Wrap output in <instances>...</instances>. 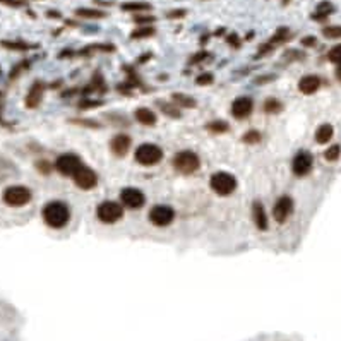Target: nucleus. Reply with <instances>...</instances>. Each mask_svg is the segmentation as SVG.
I'll return each instance as SVG.
<instances>
[{
  "label": "nucleus",
  "instance_id": "e433bc0d",
  "mask_svg": "<svg viewBox=\"0 0 341 341\" xmlns=\"http://www.w3.org/2000/svg\"><path fill=\"white\" fill-rule=\"evenodd\" d=\"M98 105H102V103H100V102H81V103H79V108H81V110L95 108V106H98Z\"/></svg>",
  "mask_w": 341,
  "mask_h": 341
},
{
  "label": "nucleus",
  "instance_id": "4468645a",
  "mask_svg": "<svg viewBox=\"0 0 341 341\" xmlns=\"http://www.w3.org/2000/svg\"><path fill=\"white\" fill-rule=\"evenodd\" d=\"M131 137L127 134H117L115 137L110 141V148H112V153L118 158L125 156L131 149Z\"/></svg>",
  "mask_w": 341,
  "mask_h": 341
},
{
  "label": "nucleus",
  "instance_id": "c756f323",
  "mask_svg": "<svg viewBox=\"0 0 341 341\" xmlns=\"http://www.w3.org/2000/svg\"><path fill=\"white\" fill-rule=\"evenodd\" d=\"M340 155H341V146L340 144H333V146H329V148L326 149L324 158L328 159V161H336V159L340 158Z\"/></svg>",
  "mask_w": 341,
  "mask_h": 341
},
{
  "label": "nucleus",
  "instance_id": "ea45409f",
  "mask_svg": "<svg viewBox=\"0 0 341 341\" xmlns=\"http://www.w3.org/2000/svg\"><path fill=\"white\" fill-rule=\"evenodd\" d=\"M185 16V10H173V12H168V17H184Z\"/></svg>",
  "mask_w": 341,
  "mask_h": 341
},
{
  "label": "nucleus",
  "instance_id": "423d86ee",
  "mask_svg": "<svg viewBox=\"0 0 341 341\" xmlns=\"http://www.w3.org/2000/svg\"><path fill=\"white\" fill-rule=\"evenodd\" d=\"M96 216H98L100 221L106 225L117 223L122 216H124V210L118 203H113V201H105L102 203L98 208H96Z\"/></svg>",
  "mask_w": 341,
  "mask_h": 341
},
{
  "label": "nucleus",
  "instance_id": "2f4dec72",
  "mask_svg": "<svg viewBox=\"0 0 341 341\" xmlns=\"http://www.w3.org/2000/svg\"><path fill=\"white\" fill-rule=\"evenodd\" d=\"M288 38H290V31L287 29V27H281V29H278L276 31V34L273 36V40L269 41L271 45H276V43H283V41H287Z\"/></svg>",
  "mask_w": 341,
  "mask_h": 341
},
{
  "label": "nucleus",
  "instance_id": "f704fd0d",
  "mask_svg": "<svg viewBox=\"0 0 341 341\" xmlns=\"http://www.w3.org/2000/svg\"><path fill=\"white\" fill-rule=\"evenodd\" d=\"M134 21H135V23H137V24H141V26H142V24H151V23H155V17H153V16H137V17H134Z\"/></svg>",
  "mask_w": 341,
  "mask_h": 341
},
{
  "label": "nucleus",
  "instance_id": "9d476101",
  "mask_svg": "<svg viewBox=\"0 0 341 341\" xmlns=\"http://www.w3.org/2000/svg\"><path fill=\"white\" fill-rule=\"evenodd\" d=\"M120 201L124 206H127L129 210H137L146 203V196L135 187H127L120 192Z\"/></svg>",
  "mask_w": 341,
  "mask_h": 341
},
{
  "label": "nucleus",
  "instance_id": "7ed1b4c3",
  "mask_svg": "<svg viewBox=\"0 0 341 341\" xmlns=\"http://www.w3.org/2000/svg\"><path fill=\"white\" fill-rule=\"evenodd\" d=\"M199 166V156L192 151H180L173 156V168L179 173H184V175H190V173L197 172Z\"/></svg>",
  "mask_w": 341,
  "mask_h": 341
},
{
  "label": "nucleus",
  "instance_id": "7c9ffc66",
  "mask_svg": "<svg viewBox=\"0 0 341 341\" xmlns=\"http://www.w3.org/2000/svg\"><path fill=\"white\" fill-rule=\"evenodd\" d=\"M261 137H262V135H261L259 131H249L242 135V141L245 142V144H257V142L261 141Z\"/></svg>",
  "mask_w": 341,
  "mask_h": 341
},
{
  "label": "nucleus",
  "instance_id": "a211bd4d",
  "mask_svg": "<svg viewBox=\"0 0 341 341\" xmlns=\"http://www.w3.org/2000/svg\"><path fill=\"white\" fill-rule=\"evenodd\" d=\"M333 134H335L333 125L322 124V125H319L317 131H315V141H317L319 144H326V142H329L333 139Z\"/></svg>",
  "mask_w": 341,
  "mask_h": 341
},
{
  "label": "nucleus",
  "instance_id": "412c9836",
  "mask_svg": "<svg viewBox=\"0 0 341 341\" xmlns=\"http://www.w3.org/2000/svg\"><path fill=\"white\" fill-rule=\"evenodd\" d=\"M79 17H84V19H102V17L106 16L105 10L100 9H86V7H81V9L76 10Z\"/></svg>",
  "mask_w": 341,
  "mask_h": 341
},
{
  "label": "nucleus",
  "instance_id": "4be33fe9",
  "mask_svg": "<svg viewBox=\"0 0 341 341\" xmlns=\"http://www.w3.org/2000/svg\"><path fill=\"white\" fill-rule=\"evenodd\" d=\"M173 102H175L177 106H184V108H194V106L197 105L194 98H190V96H187V95H180V93H175V95H173Z\"/></svg>",
  "mask_w": 341,
  "mask_h": 341
},
{
  "label": "nucleus",
  "instance_id": "4c0bfd02",
  "mask_svg": "<svg viewBox=\"0 0 341 341\" xmlns=\"http://www.w3.org/2000/svg\"><path fill=\"white\" fill-rule=\"evenodd\" d=\"M227 41L230 45H232L233 48H238L240 47V41H238V38L235 36V34H230V36L227 38Z\"/></svg>",
  "mask_w": 341,
  "mask_h": 341
},
{
  "label": "nucleus",
  "instance_id": "39448f33",
  "mask_svg": "<svg viewBox=\"0 0 341 341\" xmlns=\"http://www.w3.org/2000/svg\"><path fill=\"white\" fill-rule=\"evenodd\" d=\"M3 203L10 208H21V206H26L27 203L31 201V190L24 185H12V187H7L3 190V196H2Z\"/></svg>",
  "mask_w": 341,
  "mask_h": 341
},
{
  "label": "nucleus",
  "instance_id": "72a5a7b5",
  "mask_svg": "<svg viewBox=\"0 0 341 341\" xmlns=\"http://www.w3.org/2000/svg\"><path fill=\"white\" fill-rule=\"evenodd\" d=\"M214 81V76L211 74V72H204V74H201L199 78L196 79V84L197 86H210L213 84Z\"/></svg>",
  "mask_w": 341,
  "mask_h": 341
},
{
  "label": "nucleus",
  "instance_id": "f03ea898",
  "mask_svg": "<svg viewBox=\"0 0 341 341\" xmlns=\"http://www.w3.org/2000/svg\"><path fill=\"white\" fill-rule=\"evenodd\" d=\"M134 158L139 165L142 166H153L163 159V151L159 146L151 144V142H144L141 144L134 153Z\"/></svg>",
  "mask_w": 341,
  "mask_h": 341
},
{
  "label": "nucleus",
  "instance_id": "393cba45",
  "mask_svg": "<svg viewBox=\"0 0 341 341\" xmlns=\"http://www.w3.org/2000/svg\"><path fill=\"white\" fill-rule=\"evenodd\" d=\"M0 45H2L3 48H9V50H16V52H26L34 47V45L24 43V41H2Z\"/></svg>",
  "mask_w": 341,
  "mask_h": 341
},
{
  "label": "nucleus",
  "instance_id": "c9c22d12",
  "mask_svg": "<svg viewBox=\"0 0 341 341\" xmlns=\"http://www.w3.org/2000/svg\"><path fill=\"white\" fill-rule=\"evenodd\" d=\"M0 3H5V5H10V7H21L24 5V0H0Z\"/></svg>",
  "mask_w": 341,
  "mask_h": 341
},
{
  "label": "nucleus",
  "instance_id": "5701e85b",
  "mask_svg": "<svg viewBox=\"0 0 341 341\" xmlns=\"http://www.w3.org/2000/svg\"><path fill=\"white\" fill-rule=\"evenodd\" d=\"M151 5L146 2H125L122 3V10H127V12H144V10H149Z\"/></svg>",
  "mask_w": 341,
  "mask_h": 341
},
{
  "label": "nucleus",
  "instance_id": "37998d69",
  "mask_svg": "<svg viewBox=\"0 0 341 341\" xmlns=\"http://www.w3.org/2000/svg\"><path fill=\"white\" fill-rule=\"evenodd\" d=\"M0 108H2V96H0Z\"/></svg>",
  "mask_w": 341,
  "mask_h": 341
},
{
  "label": "nucleus",
  "instance_id": "20e7f679",
  "mask_svg": "<svg viewBox=\"0 0 341 341\" xmlns=\"http://www.w3.org/2000/svg\"><path fill=\"white\" fill-rule=\"evenodd\" d=\"M210 185L218 196H230L236 189V179L228 172H216L211 177Z\"/></svg>",
  "mask_w": 341,
  "mask_h": 341
},
{
  "label": "nucleus",
  "instance_id": "a19ab883",
  "mask_svg": "<svg viewBox=\"0 0 341 341\" xmlns=\"http://www.w3.org/2000/svg\"><path fill=\"white\" fill-rule=\"evenodd\" d=\"M336 79L341 82V65H338V69H336Z\"/></svg>",
  "mask_w": 341,
  "mask_h": 341
},
{
  "label": "nucleus",
  "instance_id": "6e6552de",
  "mask_svg": "<svg viewBox=\"0 0 341 341\" xmlns=\"http://www.w3.org/2000/svg\"><path fill=\"white\" fill-rule=\"evenodd\" d=\"M173 220H175V211H173V208L165 206V204L151 208V211H149V221L156 227H168Z\"/></svg>",
  "mask_w": 341,
  "mask_h": 341
},
{
  "label": "nucleus",
  "instance_id": "1a4fd4ad",
  "mask_svg": "<svg viewBox=\"0 0 341 341\" xmlns=\"http://www.w3.org/2000/svg\"><path fill=\"white\" fill-rule=\"evenodd\" d=\"M72 179H74L76 185H78L79 189H82V190L95 189L96 184H98V175H96L95 170H91L89 166H81V168L74 173V177H72Z\"/></svg>",
  "mask_w": 341,
  "mask_h": 341
},
{
  "label": "nucleus",
  "instance_id": "c85d7f7f",
  "mask_svg": "<svg viewBox=\"0 0 341 341\" xmlns=\"http://www.w3.org/2000/svg\"><path fill=\"white\" fill-rule=\"evenodd\" d=\"M322 36L328 40H338L341 38V26H326L322 29Z\"/></svg>",
  "mask_w": 341,
  "mask_h": 341
},
{
  "label": "nucleus",
  "instance_id": "f8f14e48",
  "mask_svg": "<svg viewBox=\"0 0 341 341\" xmlns=\"http://www.w3.org/2000/svg\"><path fill=\"white\" fill-rule=\"evenodd\" d=\"M293 213V201L288 196H281L280 199L276 201L273 208V216L278 223H285V221L290 218V214Z\"/></svg>",
  "mask_w": 341,
  "mask_h": 341
},
{
  "label": "nucleus",
  "instance_id": "0eeeda50",
  "mask_svg": "<svg viewBox=\"0 0 341 341\" xmlns=\"http://www.w3.org/2000/svg\"><path fill=\"white\" fill-rule=\"evenodd\" d=\"M81 159L78 155H72V153H65L60 155L55 161V168L58 170V173H62L64 177H74V173L81 168Z\"/></svg>",
  "mask_w": 341,
  "mask_h": 341
},
{
  "label": "nucleus",
  "instance_id": "6ab92c4d",
  "mask_svg": "<svg viewBox=\"0 0 341 341\" xmlns=\"http://www.w3.org/2000/svg\"><path fill=\"white\" fill-rule=\"evenodd\" d=\"M135 120L142 125H155L156 124V115L149 108H137L135 110Z\"/></svg>",
  "mask_w": 341,
  "mask_h": 341
},
{
  "label": "nucleus",
  "instance_id": "58836bf2",
  "mask_svg": "<svg viewBox=\"0 0 341 341\" xmlns=\"http://www.w3.org/2000/svg\"><path fill=\"white\" fill-rule=\"evenodd\" d=\"M302 43H304L305 47H312V45H315V38L314 36L304 38V40H302Z\"/></svg>",
  "mask_w": 341,
  "mask_h": 341
},
{
  "label": "nucleus",
  "instance_id": "473e14b6",
  "mask_svg": "<svg viewBox=\"0 0 341 341\" xmlns=\"http://www.w3.org/2000/svg\"><path fill=\"white\" fill-rule=\"evenodd\" d=\"M328 58L333 62V64L341 65V45H336V47H333L331 50H329Z\"/></svg>",
  "mask_w": 341,
  "mask_h": 341
},
{
  "label": "nucleus",
  "instance_id": "bb28decb",
  "mask_svg": "<svg viewBox=\"0 0 341 341\" xmlns=\"http://www.w3.org/2000/svg\"><path fill=\"white\" fill-rule=\"evenodd\" d=\"M206 129L210 132H213V134H225V132H228L230 125L223 120H214V122H211V124H208Z\"/></svg>",
  "mask_w": 341,
  "mask_h": 341
},
{
  "label": "nucleus",
  "instance_id": "a878e982",
  "mask_svg": "<svg viewBox=\"0 0 341 341\" xmlns=\"http://www.w3.org/2000/svg\"><path fill=\"white\" fill-rule=\"evenodd\" d=\"M158 105H159V108H161V112L165 115H168V117H173V118L180 117V106H177L175 103H170V105H168V103L159 102Z\"/></svg>",
  "mask_w": 341,
  "mask_h": 341
},
{
  "label": "nucleus",
  "instance_id": "f3484780",
  "mask_svg": "<svg viewBox=\"0 0 341 341\" xmlns=\"http://www.w3.org/2000/svg\"><path fill=\"white\" fill-rule=\"evenodd\" d=\"M252 218H254V223L259 230H267V216H266V210H264L262 203L256 201L252 204Z\"/></svg>",
  "mask_w": 341,
  "mask_h": 341
},
{
  "label": "nucleus",
  "instance_id": "b1692460",
  "mask_svg": "<svg viewBox=\"0 0 341 341\" xmlns=\"http://www.w3.org/2000/svg\"><path fill=\"white\" fill-rule=\"evenodd\" d=\"M155 33H156V29L153 26H141V27H137L135 31H132L131 36L134 38V40H141V38L155 36Z\"/></svg>",
  "mask_w": 341,
  "mask_h": 341
},
{
  "label": "nucleus",
  "instance_id": "79ce46f5",
  "mask_svg": "<svg viewBox=\"0 0 341 341\" xmlns=\"http://www.w3.org/2000/svg\"><path fill=\"white\" fill-rule=\"evenodd\" d=\"M132 84H127V89H131ZM118 89H125V86H118Z\"/></svg>",
  "mask_w": 341,
  "mask_h": 341
},
{
  "label": "nucleus",
  "instance_id": "2eb2a0df",
  "mask_svg": "<svg viewBox=\"0 0 341 341\" xmlns=\"http://www.w3.org/2000/svg\"><path fill=\"white\" fill-rule=\"evenodd\" d=\"M43 93H45V84L40 81H36L33 86H31L29 93H27V96H26V102H24L27 108H36V106L41 103Z\"/></svg>",
  "mask_w": 341,
  "mask_h": 341
},
{
  "label": "nucleus",
  "instance_id": "aec40b11",
  "mask_svg": "<svg viewBox=\"0 0 341 341\" xmlns=\"http://www.w3.org/2000/svg\"><path fill=\"white\" fill-rule=\"evenodd\" d=\"M335 12V5L333 3H329V2H321L317 5V12L314 14V19L315 21H324V19H328V16L329 14H333Z\"/></svg>",
  "mask_w": 341,
  "mask_h": 341
},
{
  "label": "nucleus",
  "instance_id": "9b49d317",
  "mask_svg": "<svg viewBox=\"0 0 341 341\" xmlns=\"http://www.w3.org/2000/svg\"><path fill=\"white\" fill-rule=\"evenodd\" d=\"M312 163H314V158H312L311 153L300 151L295 155L293 161H291V170L297 177H304L312 170Z\"/></svg>",
  "mask_w": 341,
  "mask_h": 341
},
{
  "label": "nucleus",
  "instance_id": "cd10ccee",
  "mask_svg": "<svg viewBox=\"0 0 341 341\" xmlns=\"http://www.w3.org/2000/svg\"><path fill=\"white\" fill-rule=\"evenodd\" d=\"M264 112L266 113H278V112H281V108H283V106H281V102H278L276 98H269V100H266V102H264Z\"/></svg>",
  "mask_w": 341,
  "mask_h": 341
},
{
  "label": "nucleus",
  "instance_id": "f257e3e1",
  "mask_svg": "<svg viewBox=\"0 0 341 341\" xmlns=\"http://www.w3.org/2000/svg\"><path fill=\"white\" fill-rule=\"evenodd\" d=\"M43 220L50 228H64L71 220V210L60 201H52L43 208Z\"/></svg>",
  "mask_w": 341,
  "mask_h": 341
},
{
  "label": "nucleus",
  "instance_id": "ddd939ff",
  "mask_svg": "<svg viewBox=\"0 0 341 341\" xmlns=\"http://www.w3.org/2000/svg\"><path fill=\"white\" fill-rule=\"evenodd\" d=\"M252 110H254V102L250 98H247V96H240V98H236L232 103V115L235 118H240V120L249 117L252 113Z\"/></svg>",
  "mask_w": 341,
  "mask_h": 341
},
{
  "label": "nucleus",
  "instance_id": "dca6fc26",
  "mask_svg": "<svg viewBox=\"0 0 341 341\" xmlns=\"http://www.w3.org/2000/svg\"><path fill=\"white\" fill-rule=\"evenodd\" d=\"M321 88V79H319V76H304V78L298 81V89H300V93H304V95H314L317 89Z\"/></svg>",
  "mask_w": 341,
  "mask_h": 341
}]
</instances>
